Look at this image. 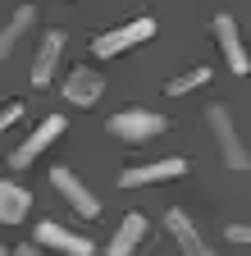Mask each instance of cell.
Masks as SVG:
<instances>
[{"label":"cell","mask_w":251,"mask_h":256,"mask_svg":"<svg viewBox=\"0 0 251 256\" xmlns=\"http://www.w3.org/2000/svg\"><path fill=\"white\" fill-rule=\"evenodd\" d=\"M110 133L114 138H123V142H146V138H155V133H165V114H155V110H142V106H133V110H119V114H110Z\"/></svg>","instance_id":"6da1fadb"},{"label":"cell","mask_w":251,"mask_h":256,"mask_svg":"<svg viewBox=\"0 0 251 256\" xmlns=\"http://www.w3.org/2000/svg\"><path fill=\"white\" fill-rule=\"evenodd\" d=\"M206 119H210V133H215V142H219V156H224V165H229V170H247V142L238 138L233 114H229L224 106H210V110H206Z\"/></svg>","instance_id":"7a4b0ae2"},{"label":"cell","mask_w":251,"mask_h":256,"mask_svg":"<svg viewBox=\"0 0 251 256\" xmlns=\"http://www.w3.org/2000/svg\"><path fill=\"white\" fill-rule=\"evenodd\" d=\"M146 37H155V18H133V23H123V28L101 32V37L91 42V55L114 60L119 50H128V46H137V42H146Z\"/></svg>","instance_id":"3957f363"},{"label":"cell","mask_w":251,"mask_h":256,"mask_svg":"<svg viewBox=\"0 0 251 256\" xmlns=\"http://www.w3.org/2000/svg\"><path fill=\"white\" fill-rule=\"evenodd\" d=\"M210 32H215L219 50H224L229 69H233V74H247V69H251V60H247V46H242V32H238L233 14H215V18H210Z\"/></svg>","instance_id":"277c9868"},{"label":"cell","mask_w":251,"mask_h":256,"mask_svg":"<svg viewBox=\"0 0 251 256\" xmlns=\"http://www.w3.org/2000/svg\"><path fill=\"white\" fill-rule=\"evenodd\" d=\"M59 133H64V114H46L41 128H32V133H27V142L9 156V165H14V170H27V165H32V160H37V156L59 138Z\"/></svg>","instance_id":"5b68a950"},{"label":"cell","mask_w":251,"mask_h":256,"mask_svg":"<svg viewBox=\"0 0 251 256\" xmlns=\"http://www.w3.org/2000/svg\"><path fill=\"white\" fill-rule=\"evenodd\" d=\"M50 183H55V188L69 197V206H73L78 215H87V220H96V215H101V202L91 197V188H87V183H82L73 170H64V165H59V170L50 174Z\"/></svg>","instance_id":"8992f818"},{"label":"cell","mask_w":251,"mask_h":256,"mask_svg":"<svg viewBox=\"0 0 251 256\" xmlns=\"http://www.w3.org/2000/svg\"><path fill=\"white\" fill-rule=\"evenodd\" d=\"M32 238H37L41 247L64 252V256H91V252H96V247H91V238H78V234H69L64 224H55V220H41Z\"/></svg>","instance_id":"52a82bcc"},{"label":"cell","mask_w":251,"mask_h":256,"mask_svg":"<svg viewBox=\"0 0 251 256\" xmlns=\"http://www.w3.org/2000/svg\"><path fill=\"white\" fill-rule=\"evenodd\" d=\"M187 174V160L169 156V160H155V165H133V170H123L119 183L123 188H146V183H160V178H183Z\"/></svg>","instance_id":"ba28073f"},{"label":"cell","mask_w":251,"mask_h":256,"mask_svg":"<svg viewBox=\"0 0 251 256\" xmlns=\"http://www.w3.org/2000/svg\"><path fill=\"white\" fill-rule=\"evenodd\" d=\"M101 92H105L101 74H96V69H87V64H78V69L64 78V96H69L73 106H96V101H101Z\"/></svg>","instance_id":"9c48e42d"},{"label":"cell","mask_w":251,"mask_h":256,"mask_svg":"<svg viewBox=\"0 0 251 256\" xmlns=\"http://www.w3.org/2000/svg\"><path fill=\"white\" fill-rule=\"evenodd\" d=\"M165 224H169V234H174V242L183 247V256H215V252L206 247V238L197 234V224L187 220V210H178V206H174V210L165 215Z\"/></svg>","instance_id":"30bf717a"},{"label":"cell","mask_w":251,"mask_h":256,"mask_svg":"<svg viewBox=\"0 0 251 256\" xmlns=\"http://www.w3.org/2000/svg\"><path fill=\"white\" fill-rule=\"evenodd\" d=\"M59 50H64V32L50 28L46 37H41V46H37V60H32V87H46L50 82L55 64H59Z\"/></svg>","instance_id":"8fae6325"},{"label":"cell","mask_w":251,"mask_h":256,"mask_svg":"<svg viewBox=\"0 0 251 256\" xmlns=\"http://www.w3.org/2000/svg\"><path fill=\"white\" fill-rule=\"evenodd\" d=\"M142 234H146V220L133 210V215H123V224H119V234L110 238V247H105V256H133V247L142 242Z\"/></svg>","instance_id":"7c38bea8"},{"label":"cell","mask_w":251,"mask_h":256,"mask_svg":"<svg viewBox=\"0 0 251 256\" xmlns=\"http://www.w3.org/2000/svg\"><path fill=\"white\" fill-rule=\"evenodd\" d=\"M27 206H32L27 188H18V183H5V178H0V224H18V220L27 215Z\"/></svg>","instance_id":"4fadbf2b"},{"label":"cell","mask_w":251,"mask_h":256,"mask_svg":"<svg viewBox=\"0 0 251 256\" xmlns=\"http://www.w3.org/2000/svg\"><path fill=\"white\" fill-rule=\"evenodd\" d=\"M32 23H37V10H32V5H18V10H14V18L5 23V32H0V60H5V55L23 42V32L32 28Z\"/></svg>","instance_id":"5bb4252c"},{"label":"cell","mask_w":251,"mask_h":256,"mask_svg":"<svg viewBox=\"0 0 251 256\" xmlns=\"http://www.w3.org/2000/svg\"><path fill=\"white\" fill-rule=\"evenodd\" d=\"M210 82V69H206V64H197V69L192 74H178V78H169V96H187V92H192V87H206Z\"/></svg>","instance_id":"9a60e30c"},{"label":"cell","mask_w":251,"mask_h":256,"mask_svg":"<svg viewBox=\"0 0 251 256\" xmlns=\"http://www.w3.org/2000/svg\"><path fill=\"white\" fill-rule=\"evenodd\" d=\"M18 119H23V106H18V101H9L5 110H0V133H9V124H18Z\"/></svg>","instance_id":"2e32d148"},{"label":"cell","mask_w":251,"mask_h":256,"mask_svg":"<svg viewBox=\"0 0 251 256\" xmlns=\"http://www.w3.org/2000/svg\"><path fill=\"white\" fill-rule=\"evenodd\" d=\"M224 238H229V242H247V238H251V229H247V224H229Z\"/></svg>","instance_id":"e0dca14e"},{"label":"cell","mask_w":251,"mask_h":256,"mask_svg":"<svg viewBox=\"0 0 251 256\" xmlns=\"http://www.w3.org/2000/svg\"><path fill=\"white\" fill-rule=\"evenodd\" d=\"M9 256H41V247H37V242H23V247H14Z\"/></svg>","instance_id":"ac0fdd59"},{"label":"cell","mask_w":251,"mask_h":256,"mask_svg":"<svg viewBox=\"0 0 251 256\" xmlns=\"http://www.w3.org/2000/svg\"><path fill=\"white\" fill-rule=\"evenodd\" d=\"M0 256H9V252H5V247H0Z\"/></svg>","instance_id":"d6986e66"}]
</instances>
